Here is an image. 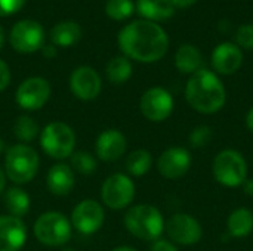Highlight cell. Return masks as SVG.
Segmentation results:
<instances>
[{
    "mask_svg": "<svg viewBox=\"0 0 253 251\" xmlns=\"http://www.w3.org/2000/svg\"><path fill=\"white\" fill-rule=\"evenodd\" d=\"M42 52H43V56L44 58H55L56 56V47H55V44H43Z\"/></svg>",
    "mask_w": 253,
    "mask_h": 251,
    "instance_id": "e575fe53",
    "label": "cell"
},
{
    "mask_svg": "<svg viewBox=\"0 0 253 251\" xmlns=\"http://www.w3.org/2000/svg\"><path fill=\"white\" fill-rule=\"evenodd\" d=\"M193 157L188 149L182 146H172L162 152L157 160L159 173L169 180H178L184 178L191 169Z\"/></svg>",
    "mask_w": 253,
    "mask_h": 251,
    "instance_id": "5bb4252c",
    "label": "cell"
},
{
    "mask_svg": "<svg viewBox=\"0 0 253 251\" xmlns=\"http://www.w3.org/2000/svg\"><path fill=\"white\" fill-rule=\"evenodd\" d=\"M212 135H213V132L209 126H205V124L197 126L190 133V138H188L190 145L193 148H203L212 141Z\"/></svg>",
    "mask_w": 253,
    "mask_h": 251,
    "instance_id": "f546056e",
    "label": "cell"
},
{
    "mask_svg": "<svg viewBox=\"0 0 253 251\" xmlns=\"http://www.w3.org/2000/svg\"><path fill=\"white\" fill-rule=\"evenodd\" d=\"M3 146H4V145H3V139L0 138V152L3 151Z\"/></svg>",
    "mask_w": 253,
    "mask_h": 251,
    "instance_id": "b9f144b4",
    "label": "cell"
},
{
    "mask_svg": "<svg viewBox=\"0 0 253 251\" xmlns=\"http://www.w3.org/2000/svg\"><path fill=\"white\" fill-rule=\"evenodd\" d=\"M111 251H138V250H136V249H133V247H129V246H120V247L113 249Z\"/></svg>",
    "mask_w": 253,
    "mask_h": 251,
    "instance_id": "ab89813d",
    "label": "cell"
},
{
    "mask_svg": "<svg viewBox=\"0 0 253 251\" xmlns=\"http://www.w3.org/2000/svg\"><path fill=\"white\" fill-rule=\"evenodd\" d=\"M165 232L172 243L181 246H194L203 237V228L200 222L187 213H176L169 217L165 222Z\"/></svg>",
    "mask_w": 253,
    "mask_h": 251,
    "instance_id": "30bf717a",
    "label": "cell"
},
{
    "mask_svg": "<svg viewBox=\"0 0 253 251\" xmlns=\"http://www.w3.org/2000/svg\"><path fill=\"white\" fill-rule=\"evenodd\" d=\"M126 229L142 241H156L165 232V219L160 210L150 204L130 207L125 215Z\"/></svg>",
    "mask_w": 253,
    "mask_h": 251,
    "instance_id": "3957f363",
    "label": "cell"
},
{
    "mask_svg": "<svg viewBox=\"0 0 253 251\" xmlns=\"http://www.w3.org/2000/svg\"><path fill=\"white\" fill-rule=\"evenodd\" d=\"M105 220L102 206L95 200L80 201L71 215V225L83 235H92L98 232Z\"/></svg>",
    "mask_w": 253,
    "mask_h": 251,
    "instance_id": "4fadbf2b",
    "label": "cell"
},
{
    "mask_svg": "<svg viewBox=\"0 0 253 251\" xmlns=\"http://www.w3.org/2000/svg\"><path fill=\"white\" fill-rule=\"evenodd\" d=\"M175 67L182 74H194L203 67V55L199 47L185 43L175 53Z\"/></svg>",
    "mask_w": 253,
    "mask_h": 251,
    "instance_id": "ffe728a7",
    "label": "cell"
},
{
    "mask_svg": "<svg viewBox=\"0 0 253 251\" xmlns=\"http://www.w3.org/2000/svg\"><path fill=\"white\" fill-rule=\"evenodd\" d=\"M96 155L99 160L111 163L125 155L127 148V141L125 135L117 129L104 130L96 139Z\"/></svg>",
    "mask_w": 253,
    "mask_h": 251,
    "instance_id": "ac0fdd59",
    "label": "cell"
},
{
    "mask_svg": "<svg viewBox=\"0 0 253 251\" xmlns=\"http://www.w3.org/2000/svg\"><path fill=\"white\" fill-rule=\"evenodd\" d=\"M46 186L56 197L68 195L74 188V173L68 164L58 163L50 167L46 176Z\"/></svg>",
    "mask_w": 253,
    "mask_h": 251,
    "instance_id": "d6986e66",
    "label": "cell"
},
{
    "mask_svg": "<svg viewBox=\"0 0 253 251\" xmlns=\"http://www.w3.org/2000/svg\"><path fill=\"white\" fill-rule=\"evenodd\" d=\"M6 176L18 183H28L39 170V155L36 149L25 143H18L6 151L4 157Z\"/></svg>",
    "mask_w": 253,
    "mask_h": 251,
    "instance_id": "277c9868",
    "label": "cell"
},
{
    "mask_svg": "<svg viewBox=\"0 0 253 251\" xmlns=\"http://www.w3.org/2000/svg\"><path fill=\"white\" fill-rule=\"evenodd\" d=\"M101 77L90 67H79L70 77V89L80 101H93L101 93Z\"/></svg>",
    "mask_w": 253,
    "mask_h": 251,
    "instance_id": "9a60e30c",
    "label": "cell"
},
{
    "mask_svg": "<svg viewBox=\"0 0 253 251\" xmlns=\"http://www.w3.org/2000/svg\"><path fill=\"white\" fill-rule=\"evenodd\" d=\"M24 3L25 0H0V16L16 13L24 6Z\"/></svg>",
    "mask_w": 253,
    "mask_h": 251,
    "instance_id": "1f68e13d",
    "label": "cell"
},
{
    "mask_svg": "<svg viewBox=\"0 0 253 251\" xmlns=\"http://www.w3.org/2000/svg\"><path fill=\"white\" fill-rule=\"evenodd\" d=\"M135 10L132 0H108L105 4V13L114 21L127 19Z\"/></svg>",
    "mask_w": 253,
    "mask_h": 251,
    "instance_id": "f1b7e54d",
    "label": "cell"
},
{
    "mask_svg": "<svg viewBox=\"0 0 253 251\" xmlns=\"http://www.w3.org/2000/svg\"><path fill=\"white\" fill-rule=\"evenodd\" d=\"M185 99L194 111L211 115L224 108L227 92L221 78L215 72L202 68L188 78Z\"/></svg>",
    "mask_w": 253,
    "mask_h": 251,
    "instance_id": "7a4b0ae2",
    "label": "cell"
},
{
    "mask_svg": "<svg viewBox=\"0 0 253 251\" xmlns=\"http://www.w3.org/2000/svg\"><path fill=\"white\" fill-rule=\"evenodd\" d=\"M80 38H82V28L77 22L73 21L59 22L50 30V41L55 46L70 47L77 44Z\"/></svg>",
    "mask_w": 253,
    "mask_h": 251,
    "instance_id": "7402d4cb",
    "label": "cell"
},
{
    "mask_svg": "<svg viewBox=\"0 0 253 251\" xmlns=\"http://www.w3.org/2000/svg\"><path fill=\"white\" fill-rule=\"evenodd\" d=\"M242 186H243V191H245L246 195L253 197V179H246Z\"/></svg>",
    "mask_w": 253,
    "mask_h": 251,
    "instance_id": "8d00e7d4",
    "label": "cell"
},
{
    "mask_svg": "<svg viewBox=\"0 0 253 251\" xmlns=\"http://www.w3.org/2000/svg\"><path fill=\"white\" fill-rule=\"evenodd\" d=\"M13 133L16 136V139L19 142H33L40 130H39V124L36 123V120L30 115H19L13 124Z\"/></svg>",
    "mask_w": 253,
    "mask_h": 251,
    "instance_id": "4316f807",
    "label": "cell"
},
{
    "mask_svg": "<svg viewBox=\"0 0 253 251\" xmlns=\"http://www.w3.org/2000/svg\"><path fill=\"white\" fill-rule=\"evenodd\" d=\"M136 10L147 21H166L175 13V6L170 0H138Z\"/></svg>",
    "mask_w": 253,
    "mask_h": 251,
    "instance_id": "44dd1931",
    "label": "cell"
},
{
    "mask_svg": "<svg viewBox=\"0 0 253 251\" xmlns=\"http://www.w3.org/2000/svg\"><path fill=\"white\" fill-rule=\"evenodd\" d=\"M228 235L233 238H246L253 231V213L249 209L240 207L227 219Z\"/></svg>",
    "mask_w": 253,
    "mask_h": 251,
    "instance_id": "603a6c76",
    "label": "cell"
},
{
    "mask_svg": "<svg viewBox=\"0 0 253 251\" xmlns=\"http://www.w3.org/2000/svg\"><path fill=\"white\" fill-rule=\"evenodd\" d=\"M105 75L113 84L126 83L132 75V64L126 56L113 58L105 67Z\"/></svg>",
    "mask_w": 253,
    "mask_h": 251,
    "instance_id": "d4e9b609",
    "label": "cell"
},
{
    "mask_svg": "<svg viewBox=\"0 0 253 251\" xmlns=\"http://www.w3.org/2000/svg\"><path fill=\"white\" fill-rule=\"evenodd\" d=\"M3 44H4V30L0 25V50L3 49Z\"/></svg>",
    "mask_w": 253,
    "mask_h": 251,
    "instance_id": "60d3db41",
    "label": "cell"
},
{
    "mask_svg": "<svg viewBox=\"0 0 253 251\" xmlns=\"http://www.w3.org/2000/svg\"><path fill=\"white\" fill-rule=\"evenodd\" d=\"M101 198L102 203L113 210L126 209L135 198V183L129 176L114 173L102 183Z\"/></svg>",
    "mask_w": 253,
    "mask_h": 251,
    "instance_id": "ba28073f",
    "label": "cell"
},
{
    "mask_svg": "<svg viewBox=\"0 0 253 251\" xmlns=\"http://www.w3.org/2000/svg\"><path fill=\"white\" fill-rule=\"evenodd\" d=\"M36 238L49 247H59L71 238V223L59 212H46L34 223Z\"/></svg>",
    "mask_w": 253,
    "mask_h": 251,
    "instance_id": "52a82bcc",
    "label": "cell"
},
{
    "mask_svg": "<svg viewBox=\"0 0 253 251\" xmlns=\"http://www.w3.org/2000/svg\"><path fill=\"white\" fill-rule=\"evenodd\" d=\"M96 160L87 151H77L71 154V167L80 175H92L96 172Z\"/></svg>",
    "mask_w": 253,
    "mask_h": 251,
    "instance_id": "83f0119b",
    "label": "cell"
},
{
    "mask_svg": "<svg viewBox=\"0 0 253 251\" xmlns=\"http://www.w3.org/2000/svg\"><path fill=\"white\" fill-rule=\"evenodd\" d=\"M10 46L19 53H33L44 44V30L33 19H22L16 22L9 34Z\"/></svg>",
    "mask_w": 253,
    "mask_h": 251,
    "instance_id": "9c48e42d",
    "label": "cell"
},
{
    "mask_svg": "<svg viewBox=\"0 0 253 251\" xmlns=\"http://www.w3.org/2000/svg\"><path fill=\"white\" fill-rule=\"evenodd\" d=\"M246 127L253 133V107L246 114Z\"/></svg>",
    "mask_w": 253,
    "mask_h": 251,
    "instance_id": "74e56055",
    "label": "cell"
},
{
    "mask_svg": "<svg viewBox=\"0 0 253 251\" xmlns=\"http://www.w3.org/2000/svg\"><path fill=\"white\" fill-rule=\"evenodd\" d=\"M10 83V70L7 64L0 58V92L4 90Z\"/></svg>",
    "mask_w": 253,
    "mask_h": 251,
    "instance_id": "d6a6232c",
    "label": "cell"
},
{
    "mask_svg": "<svg viewBox=\"0 0 253 251\" xmlns=\"http://www.w3.org/2000/svg\"><path fill=\"white\" fill-rule=\"evenodd\" d=\"M151 251H179L176 249V246L172 243V241H168V240H156L151 246Z\"/></svg>",
    "mask_w": 253,
    "mask_h": 251,
    "instance_id": "836d02e7",
    "label": "cell"
},
{
    "mask_svg": "<svg viewBox=\"0 0 253 251\" xmlns=\"http://www.w3.org/2000/svg\"><path fill=\"white\" fill-rule=\"evenodd\" d=\"M50 98V84L43 77H30L16 89V104L27 111H37L46 105Z\"/></svg>",
    "mask_w": 253,
    "mask_h": 251,
    "instance_id": "7c38bea8",
    "label": "cell"
},
{
    "mask_svg": "<svg viewBox=\"0 0 253 251\" xmlns=\"http://www.w3.org/2000/svg\"><path fill=\"white\" fill-rule=\"evenodd\" d=\"M218 183L227 188H239L248 179V163L236 149H224L216 154L212 166Z\"/></svg>",
    "mask_w": 253,
    "mask_h": 251,
    "instance_id": "5b68a950",
    "label": "cell"
},
{
    "mask_svg": "<svg viewBox=\"0 0 253 251\" xmlns=\"http://www.w3.org/2000/svg\"><path fill=\"white\" fill-rule=\"evenodd\" d=\"M243 65L242 49L230 41L218 44L212 52V67L221 75H231Z\"/></svg>",
    "mask_w": 253,
    "mask_h": 251,
    "instance_id": "2e32d148",
    "label": "cell"
},
{
    "mask_svg": "<svg viewBox=\"0 0 253 251\" xmlns=\"http://www.w3.org/2000/svg\"><path fill=\"white\" fill-rule=\"evenodd\" d=\"M236 43L242 49H253V24H246L237 28L236 31Z\"/></svg>",
    "mask_w": 253,
    "mask_h": 251,
    "instance_id": "4dcf8cb0",
    "label": "cell"
},
{
    "mask_svg": "<svg viewBox=\"0 0 253 251\" xmlns=\"http://www.w3.org/2000/svg\"><path fill=\"white\" fill-rule=\"evenodd\" d=\"M173 98L172 95L163 87H151L144 92L139 101V109L142 115L153 121L162 123L168 120L173 111Z\"/></svg>",
    "mask_w": 253,
    "mask_h": 251,
    "instance_id": "8fae6325",
    "label": "cell"
},
{
    "mask_svg": "<svg viewBox=\"0 0 253 251\" xmlns=\"http://www.w3.org/2000/svg\"><path fill=\"white\" fill-rule=\"evenodd\" d=\"M40 143L49 157L55 160H64L71 157L74 152L76 135L68 124L62 121H53L42 130Z\"/></svg>",
    "mask_w": 253,
    "mask_h": 251,
    "instance_id": "8992f818",
    "label": "cell"
},
{
    "mask_svg": "<svg viewBox=\"0 0 253 251\" xmlns=\"http://www.w3.org/2000/svg\"><path fill=\"white\" fill-rule=\"evenodd\" d=\"M173 3L175 7H181V9H187L190 6H193L197 0H170Z\"/></svg>",
    "mask_w": 253,
    "mask_h": 251,
    "instance_id": "d590c367",
    "label": "cell"
},
{
    "mask_svg": "<svg viewBox=\"0 0 253 251\" xmlns=\"http://www.w3.org/2000/svg\"><path fill=\"white\" fill-rule=\"evenodd\" d=\"M153 166V157L147 149H135L126 158V170L129 175L139 178L150 172Z\"/></svg>",
    "mask_w": 253,
    "mask_h": 251,
    "instance_id": "484cf974",
    "label": "cell"
},
{
    "mask_svg": "<svg viewBox=\"0 0 253 251\" xmlns=\"http://www.w3.org/2000/svg\"><path fill=\"white\" fill-rule=\"evenodd\" d=\"M4 185H6V175H4V172L1 170V167H0V194H1L3 189H4Z\"/></svg>",
    "mask_w": 253,
    "mask_h": 251,
    "instance_id": "f35d334b",
    "label": "cell"
},
{
    "mask_svg": "<svg viewBox=\"0 0 253 251\" xmlns=\"http://www.w3.org/2000/svg\"><path fill=\"white\" fill-rule=\"evenodd\" d=\"M25 241V223L13 216H0V251H19Z\"/></svg>",
    "mask_w": 253,
    "mask_h": 251,
    "instance_id": "e0dca14e",
    "label": "cell"
},
{
    "mask_svg": "<svg viewBox=\"0 0 253 251\" xmlns=\"http://www.w3.org/2000/svg\"><path fill=\"white\" fill-rule=\"evenodd\" d=\"M30 204L31 201H30L28 194L18 186L9 188L4 194V206H6V210L9 212V216L21 219L22 216L28 213Z\"/></svg>",
    "mask_w": 253,
    "mask_h": 251,
    "instance_id": "cb8c5ba5",
    "label": "cell"
},
{
    "mask_svg": "<svg viewBox=\"0 0 253 251\" xmlns=\"http://www.w3.org/2000/svg\"><path fill=\"white\" fill-rule=\"evenodd\" d=\"M62 251H74V250H73V249H64Z\"/></svg>",
    "mask_w": 253,
    "mask_h": 251,
    "instance_id": "7bdbcfd3",
    "label": "cell"
},
{
    "mask_svg": "<svg viewBox=\"0 0 253 251\" xmlns=\"http://www.w3.org/2000/svg\"><path fill=\"white\" fill-rule=\"evenodd\" d=\"M117 40L120 50L126 58L144 64L162 59L169 49V37L166 31L157 22L147 19H138L123 27Z\"/></svg>",
    "mask_w": 253,
    "mask_h": 251,
    "instance_id": "6da1fadb",
    "label": "cell"
}]
</instances>
